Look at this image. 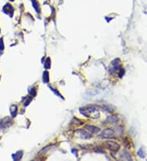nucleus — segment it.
I'll return each instance as SVG.
<instances>
[{
	"instance_id": "obj_1",
	"label": "nucleus",
	"mask_w": 147,
	"mask_h": 161,
	"mask_svg": "<svg viewBox=\"0 0 147 161\" xmlns=\"http://www.w3.org/2000/svg\"><path fill=\"white\" fill-rule=\"evenodd\" d=\"M80 112L87 117L97 118L99 116V112L97 108H91V107H83L80 108Z\"/></svg>"
},
{
	"instance_id": "obj_2",
	"label": "nucleus",
	"mask_w": 147,
	"mask_h": 161,
	"mask_svg": "<svg viewBox=\"0 0 147 161\" xmlns=\"http://www.w3.org/2000/svg\"><path fill=\"white\" fill-rule=\"evenodd\" d=\"M114 136V132L111 129H106L100 135L101 138H111Z\"/></svg>"
},
{
	"instance_id": "obj_3",
	"label": "nucleus",
	"mask_w": 147,
	"mask_h": 161,
	"mask_svg": "<svg viewBox=\"0 0 147 161\" xmlns=\"http://www.w3.org/2000/svg\"><path fill=\"white\" fill-rule=\"evenodd\" d=\"M3 12L5 14L8 15L10 17H12V15H13L14 8H13V7H12L10 3H7V4H5V6L3 7Z\"/></svg>"
},
{
	"instance_id": "obj_4",
	"label": "nucleus",
	"mask_w": 147,
	"mask_h": 161,
	"mask_svg": "<svg viewBox=\"0 0 147 161\" xmlns=\"http://www.w3.org/2000/svg\"><path fill=\"white\" fill-rule=\"evenodd\" d=\"M105 145H106V147H108L109 150H115V151H117L120 147L118 143H116L115 142H113V141H107L106 143H105Z\"/></svg>"
},
{
	"instance_id": "obj_5",
	"label": "nucleus",
	"mask_w": 147,
	"mask_h": 161,
	"mask_svg": "<svg viewBox=\"0 0 147 161\" xmlns=\"http://www.w3.org/2000/svg\"><path fill=\"white\" fill-rule=\"evenodd\" d=\"M12 124V119H10L9 117H6L4 119V120H3L1 121V128L2 129H8L9 128L10 126H11Z\"/></svg>"
},
{
	"instance_id": "obj_6",
	"label": "nucleus",
	"mask_w": 147,
	"mask_h": 161,
	"mask_svg": "<svg viewBox=\"0 0 147 161\" xmlns=\"http://www.w3.org/2000/svg\"><path fill=\"white\" fill-rule=\"evenodd\" d=\"M86 129L88 130L91 133H98L100 132V129L97 128V127H95V126H92V125H87L86 126Z\"/></svg>"
},
{
	"instance_id": "obj_7",
	"label": "nucleus",
	"mask_w": 147,
	"mask_h": 161,
	"mask_svg": "<svg viewBox=\"0 0 147 161\" xmlns=\"http://www.w3.org/2000/svg\"><path fill=\"white\" fill-rule=\"evenodd\" d=\"M17 111H18V108H17V105H12L11 106V108H10V113H11V116L12 117H16L17 115Z\"/></svg>"
},
{
	"instance_id": "obj_8",
	"label": "nucleus",
	"mask_w": 147,
	"mask_h": 161,
	"mask_svg": "<svg viewBox=\"0 0 147 161\" xmlns=\"http://www.w3.org/2000/svg\"><path fill=\"white\" fill-rule=\"evenodd\" d=\"M23 151H21V150H20V151H18L17 154H14V155H12V159H14V160H19V159H20L22 158V156H23Z\"/></svg>"
},
{
	"instance_id": "obj_9",
	"label": "nucleus",
	"mask_w": 147,
	"mask_h": 161,
	"mask_svg": "<svg viewBox=\"0 0 147 161\" xmlns=\"http://www.w3.org/2000/svg\"><path fill=\"white\" fill-rule=\"evenodd\" d=\"M43 82L44 83H48L49 81V73H48V72H43Z\"/></svg>"
},
{
	"instance_id": "obj_10",
	"label": "nucleus",
	"mask_w": 147,
	"mask_h": 161,
	"mask_svg": "<svg viewBox=\"0 0 147 161\" xmlns=\"http://www.w3.org/2000/svg\"><path fill=\"white\" fill-rule=\"evenodd\" d=\"M80 133H81V135L80 136L82 137V138H85V139H87V138H91V136L90 135H89L88 133H87L86 132H84V131H83V130H78Z\"/></svg>"
},
{
	"instance_id": "obj_11",
	"label": "nucleus",
	"mask_w": 147,
	"mask_h": 161,
	"mask_svg": "<svg viewBox=\"0 0 147 161\" xmlns=\"http://www.w3.org/2000/svg\"><path fill=\"white\" fill-rule=\"evenodd\" d=\"M51 67V59L48 58L46 60V62L44 63V67L46 69H49Z\"/></svg>"
},
{
	"instance_id": "obj_12",
	"label": "nucleus",
	"mask_w": 147,
	"mask_h": 161,
	"mask_svg": "<svg viewBox=\"0 0 147 161\" xmlns=\"http://www.w3.org/2000/svg\"><path fill=\"white\" fill-rule=\"evenodd\" d=\"M4 50V43H3V38H0V55L3 54V51Z\"/></svg>"
},
{
	"instance_id": "obj_13",
	"label": "nucleus",
	"mask_w": 147,
	"mask_h": 161,
	"mask_svg": "<svg viewBox=\"0 0 147 161\" xmlns=\"http://www.w3.org/2000/svg\"><path fill=\"white\" fill-rule=\"evenodd\" d=\"M31 1H32L33 7L36 9V11H37V12H39V8L38 4H37V3H36V0H31Z\"/></svg>"
},
{
	"instance_id": "obj_14",
	"label": "nucleus",
	"mask_w": 147,
	"mask_h": 161,
	"mask_svg": "<svg viewBox=\"0 0 147 161\" xmlns=\"http://www.w3.org/2000/svg\"><path fill=\"white\" fill-rule=\"evenodd\" d=\"M30 93L31 94V95H33V96H35L36 95V89L35 88H32V90H30Z\"/></svg>"
},
{
	"instance_id": "obj_15",
	"label": "nucleus",
	"mask_w": 147,
	"mask_h": 161,
	"mask_svg": "<svg viewBox=\"0 0 147 161\" xmlns=\"http://www.w3.org/2000/svg\"><path fill=\"white\" fill-rule=\"evenodd\" d=\"M11 1H14V0H11Z\"/></svg>"
},
{
	"instance_id": "obj_16",
	"label": "nucleus",
	"mask_w": 147,
	"mask_h": 161,
	"mask_svg": "<svg viewBox=\"0 0 147 161\" xmlns=\"http://www.w3.org/2000/svg\"><path fill=\"white\" fill-rule=\"evenodd\" d=\"M0 33H1V31H0Z\"/></svg>"
}]
</instances>
